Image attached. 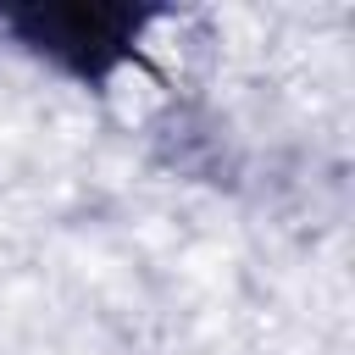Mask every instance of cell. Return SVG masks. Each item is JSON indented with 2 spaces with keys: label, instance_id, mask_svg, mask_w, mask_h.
Instances as JSON below:
<instances>
[{
  "label": "cell",
  "instance_id": "6da1fadb",
  "mask_svg": "<svg viewBox=\"0 0 355 355\" xmlns=\"http://www.w3.org/2000/svg\"><path fill=\"white\" fill-rule=\"evenodd\" d=\"M161 11L144 6H11L0 28L83 89H105L122 67H139V44Z\"/></svg>",
  "mask_w": 355,
  "mask_h": 355
}]
</instances>
